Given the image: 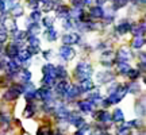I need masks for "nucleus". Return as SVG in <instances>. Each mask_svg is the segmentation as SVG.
Segmentation results:
<instances>
[{
  "label": "nucleus",
  "instance_id": "1",
  "mask_svg": "<svg viewBox=\"0 0 146 135\" xmlns=\"http://www.w3.org/2000/svg\"><path fill=\"white\" fill-rule=\"evenodd\" d=\"M76 74H77L80 80L84 81V80H88L91 77V74H92V66L89 65L88 62H80L76 68Z\"/></svg>",
  "mask_w": 146,
  "mask_h": 135
},
{
  "label": "nucleus",
  "instance_id": "2",
  "mask_svg": "<svg viewBox=\"0 0 146 135\" xmlns=\"http://www.w3.org/2000/svg\"><path fill=\"white\" fill-rule=\"evenodd\" d=\"M23 92V88H19V87H11L7 93H5V99L7 100H15L16 97H19V95Z\"/></svg>",
  "mask_w": 146,
  "mask_h": 135
},
{
  "label": "nucleus",
  "instance_id": "3",
  "mask_svg": "<svg viewBox=\"0 0 146 135\" xmlns=\"http://www.w3.org/2000/svg\"><path fill=\"white\" fill-rule=\"evenodd\" d=\"M60 54H61V57H62L64 60L69 61V60H72L73 56H74V50H73L70 46H62L60 49Z\"/></svg>",
  "mask_w": 146,
  "mask_h": 135
},
{
  "label": "nucleus",
  "instance_id": "4",
  "mask_svg": "<svg viewBox=\"0 0 146 135\" xmlns=\"http://www.w3.org/2000/svg\"><path fill=\"white\" fill-rule=\"evenodd\" d=\"M131 58V53L130 50H127V49H120L119 52H118V62H126Z\"/></svg>",
  "mask_w": 146,
  "mask_h": 135
},
{
  "label": "nucleus",
  "instance_id": "5",
  "mask_svg": "<svg viewBox=\"0 0 146 135\" xmlns=\"http://www.w3.org/2000/svg\"><path fill=\"white\" fill-rule=\"evenodd\" d=\"M94 118H96L100 123H110L111 122V115L108 112H95Z\"/></svg>",
  "mask_w": 146,
  "mask_h": 135
},
{
  "label": "nucleus",
  "instance_id": "6",
  "mask_svg": "<svg viewBox=\"0 0 146 135\" xmlns=\"http://www.w3.org/2000/svg\"><path fill=\"white\" fill-rule=\"evenodd\" d=\"M62 42L69 46V45H73V43H77L78 42V35L77 34H68V35H64L62 36Z\"/></svg>",
  "mask_w": 146,
  "mask_h": 135
},
{
  "label": "nucleus",
  "instance_id": "7",
  "mask_svg": "<svg viewBox=\"0 0 146 135\" xmlns=\"http://www.w3.org/2000/svg\"><path fill=\"white\" fill-rule=\"evenodd\" d=\"M98 80H99L100 83H108V81L114 80V74L110 73L108 70H106V72H102L98 74Z\"/></svg>",
  "mask_w": 146,
  "mask_h": 135
},
{
  "label": "nucleus",
  "instance_id": "8",
  "mask_svg": "<svg viewBox=\"0 0 146 135\" xmlns=\"http://www.w3.org/2000/svg\"><path fill=\"white\" fill-rule=\"evenodd\" d=\"M81 92H83V91L78 88V87H69L68 92H66V96H68L69 99H76V97H77Z\"/></svg>",
  "mask_w": 146,
  "mask_h": 135
},
{
  "label": "nucleus",
  "instance_id": "9",
  "mask_svg": "<svg viewBox=\"0 0 146 135\" xmlns=\"http://www.w3.org/2000/svg\"><path fill=\"white\" fill-rule=\"evenodd\" d=\"M43 76H52V77H56V66H53L52 64H47L43 66Z\"/></svg>",
  "mask_w": 146,
  "mask_h": 135
},
{
  "label": "nucleus",
  "instance_id": "10",
  "mask_svg": "<svg viewBox=\"0 0 146 135\" xmlns=\"http://www.w3.org/2000/svg\"><path fill=\"white\" fill-rule=\"evenodd\" d=\"M68 88L69 85L65 81H61V83L57 84V88H56V91H57L58 95H62V96H66V92H68Z\"/></svg>",
  "mask_w": 146,
  "mask_h": 135
},
{
  "label": "nucleus",
  "instance_id": "11",
  "mask_svg": "<svg viewBox=\"0 0 146 135\" xmlns=\"http://www.w3.org/2000/svg\"><path fill=\"white\" fill-rule=\"evenodd\" d=\"M91 15L94 16V18H102V16H104V11H103L102 7L95 5V7H92V10H91Z\"/></svg>",
  "mask_w": 146,
  "mask_h": 135
},
{
  "label": "nucleus",
  "instance_id": "12",
  "mask_svg": "<svg viewBox=\"0 0 146 135\" xmlns=\"http://www.w3.org/2000/svg\"><path fill=\"white\" fill-rule=\"evenodd\" d=\"M78 107H80V109H81L83 112H91L94 105H92L91 101H80V103H78Z\"/></svg>",
  "mask_w": 146,
  "mask_h": 135
},
{
  "label": "nucleus",
  "instance_id": "13",
  "mask_svg": "<svg viewBox=\"0 0 146 135\" xmlns=\"http://www.w3.org/2000/svg\"><path fill=\"white\" fill-rule=\"evenodd\" d=\"M130 30V23L129 22H123V23H120L119 26L116 27V31L120 32V34H125Z\"/></svg>",
  "mask_w": 146,
  "mask_h": 135
},
{
  "label": "nucleus",
  "instance_id": "14",
  "mask_svg": "<svg viewBox=\"0 0 146 135\" xmlns=\"http://www.w3.org/2000/svg\"><path fill=\"white\" fill-rule=\"evenodd\" d=\"M111 120H114V122H116V123L123 122V114H122V111H120V109H115L114 115L111 116Z\"/></svg>",
  "mask_w": 146,
  "mask_h": 135
},
{
  "label": "nucleus",
  "instance_id": "15",
  "mask_svg": "<svg viewBox=\"0 0 146 135\" xmlns=\"http://www.w3.org/2000/svg\"><path fill=\"white\" fill-rule=\"evenodd\" d=\"M143 43H145L143 36H135V39L133 42V47H134V49H141V47L143 46Z\"/></svg>",
  "mask_w": 146,
  "mask_h": 135
},
{
  "label": "nucleus",
  "instance_id": "16",
  "mask_svg": "<svg viewBox=\"0 0 146 135\" xmlns=\"http://www.w3.org/2000/svg\"><path fill=\"white\" fill-rule=\"evenodd\" d=\"M21 80L23 83H30V78H31V73L29 72V70H21Z\"/></svg>",
  "mask_w": 146,
  "mask_h": 135
},
{
  "label": "nucleus",
  "instance_id": "17",
  "mask_svg": "<svg viewBox=\"0 0 146 135\" xmlns=\"http://www.w3.org/2000/svg\"><path fill=\"white\" fill-rule=\"evenodd\" d=\"M54 80H56V77H52V76H43V85L45 87H52V85H54Z\"/></svg>",
  "mask_w": 146,
  "mask_h": 135
},
{
  "label": "nucleus",
  "instance_id": "18",
  "mask_svg": "<svg viewBox=\"0 0 146 135\" xmlns=\"http://www.w3.org/2000/svg\"><path fill=\"white\" fill-rule=\"evenodd\" d=\"M118 68H119L120 73H123V74H129L130 72V66L126 62H118Z\"/></svg>",
  "mask_w": 146,
  "mask_h": 135
},
{
  "label": "nucleus",
  "instance_id": "19",
  "mask_svg": "<svg viewBox=\"0 0 146 135\" xmlns=\"http://www.w3.org/2000/svg\"><path fill=\"white\" fill-rule=\"evenodd\" d=\"M22 8H21V5L19 4H14L12 7H11V14L14 16H19V15H22Z\"/></svg>",
  "mask_w": 146,
  "mask_h": 135
},
{
  "label": "nucleus",
  "instance_id": "20",
  "mask_svg": "<svg viewBox=\"0 0 146 135\" xmlns=\"http://www.w3.org/2000/svg\"><path fill=\"white\" fill-rule=\"evenodd\" d=\"M38 135H53V131L50 127L43 126V127H41V128L38 130Z\"/></svg>",
  "mask_w": 146,
  "mask_h": 135
},
{
  "label": "nucleus",
  "instance_id": "21",
  "mask_svg": "<svg viewBox=\"0 0 146 135\" xmlns=\"http://www.w3.org/2000/svg\"><path fill=\"white\" fill-rule=\"evenodd\" d=\"M46 36H47V39H49V41H54V39H56V36H57V32H56V30H54L53 27H50V28L47 30V32H46Z\"/></svg>",
  "mask_w": 146,
  "mask_h": 135
},
{
  "label": "nucleus",
  "instance_id": "22",
  "mask_svg": "<svg viewBox=\"0 0 146 135\" xmlns=\"http://www.w3.org/2000/svg\"><path fill=\"white\" fill-rule=\"evenodd\" d=\"M34 112H35V107H34L33 104H29V105H27V108H26V111H25V116H26V118L33 116Z\"/></svg>",
  "mask_w": 146,
  "mask_h": 135
},
{
  "label": "nucleus",
  "instance_id": "23",
  "mask_svg": "<svg viewBox=\"0 0 146 135\" xmlns=\"http://www.w3.org/2000/svg\"><path fill=\"white\" fill-rule=\"evenodd\" d=\"M81 85H83L84 91H89V89L94 88V84H92V81H89V80H84V81H81ZM83 89H81V91H83Z\"/></svg>",
  "mask_w": 146,
  "mask_h": 135
},
{
  "label": "nucleus",
  "instance_id": "24",
  "mask_svg": "<svg viewBox=\"0 0 146 135\" xmlns=\"http://www.w3.org/2000/svg\"><path fill=\"white\" fill-rule=\"evenodd\" d=\"M25 32L23 31H15V41H23L25 39Z\"/></svg>",
  "mask_w": 146,
  "mask_h": 135
},
{
  "label": "nucleus",
  "instance_id": "25",
  "mask_svg": "<svg viewBox=\"0 0 146 135\" xmlns=\"http://www.w3.org/2000/svg\"><path fill=\"white\" fill-rule=\"evenodd\" d=\"M139 76V72L138 70H134V69H130V72H129V77L131 78V80H134V78H137Z\"/></svg>",
  "mask_w": 146,
  "mask_h": 135
},
{
  "label": "nucleus",
  "instance_id": "26",
  "mask_svg": "<svg viewBox=\"0 0 146 135\" xmlns=\"http://www.w3.org/2000/svg\"><path fill=\"white\" fill-rule=\"evenodd\" d=\"M138 111H139V115H141V116L145 115V105H143L142 103L137 104V112H138Z\"/></svg>",
  "mask_w": 146,
  "mask_h": 135
},
{
  "label": "nucleus",
  "instance_id": "27",
  "mask_svg": "<svg viewBox=\"0 0 146 135\" xmlns=\"http://www.w3.org/2000/svg\"><path fill=\"white\" fill-rule=\"evenodd\" d=\"M31 19L34 22L39 21V19H41V12H39V11H34V12L31 14Z\"/></svg>",
  "mask_w": 146,
  "mask_h": 135
},
{
  "label": "nucleus",
  "instance_id": "28",
  "mask_svg": "<svg viewBox=\"0 0 146 135\" xmlns=\"http://www.w3.org/2000/svg\"><path fill=\"white\" fill-rule=\"evenodd\" d=\"M27 3H29V5L33 7L34 10H36V8H38V5H39V1H38V0H29Z\"/></svg>",
  "mask_w": 146,
  "mask_h": 135
},
{
  "label": "nucleus",
  "instance_id": "29",
  "mask_svg": "<svg viewBox=\"0 0 146 135\" xmlns=\"http://www.w3.org/2000/svg\"><path fill=\"white\" fill-rule=\"evenodd\" d=\"M38 31H39V28H38V24H36V23H34V24L30 27V32H33V34H36Z\"/></svg>",
  "mask_w": 146,
  "mask_h": 135
},
{
  "label": "nucleus",
  "instance_id": "30",
  "mask_svg": "<svg viewBox=\"0 0 146 135\" xmlns=\"http://www.w3.org/2000/svg\"><path fill=\"white\" fill-rule=\"evenodd\" d=\"M5 10V1L4 0H0V12H3Z\"/></svg>",
  "mask_w": 146,
  "mask_h": 135
},
{
  "label": "nucleus",
  "instance_id": "31",
  "mask_svg": "<svg viewBox=\"0 0 146 135\" xmlns=\"http://www.w3.org/2000/svg\"><path fill=\"white\" fill-rule=\"evenodd\" d=\"M5 64H4V61H3V60H0V69H1V68L4 66Z\"/></svg>",
  "mask_w": 146,
  "mask_h": 135
},
{
  "label": "nucleus",
  "instance_id": "32",
  "mask_svg": "<svg viewBox=\"0 0 146 135\" xmlns=\"http://www.w3.org/2000/svg\"><path fill=\"white\" fill-rule=\"evenodd\" d=\"M56 135H62V134H61V132H57V134H56Z\"/></svg>",
  "mask_w": 146,
  "mask_h": 135
},
{
  "label": "nucleus",
  "instance_id": "33",
  "mask_svg": "<svg viewBox=\"0 0 146 135\" xmlns=\"http://www.w3.org/2000/svg\"><path fill=\"white\" fill-rule=\"evenodd\" d=\"M42 1H45V3H47V1H49V0H42Z\"/></svg>",
  "mask_w": 146,
  "mask_h": 135
}]
</instances>
